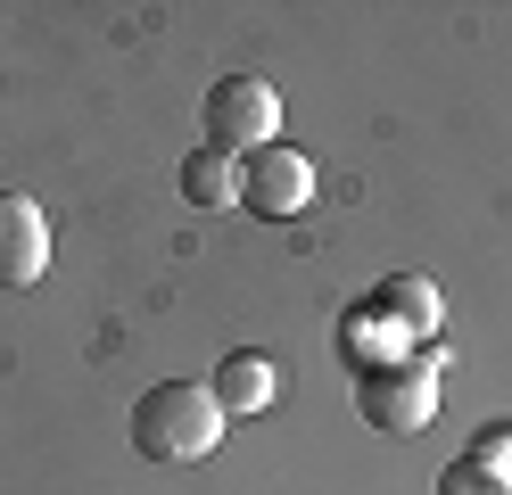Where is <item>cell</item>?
Returning <instances> with one entry per match:
<instances>
[{"mask_svg":"<svg viewBox=\"0 0 512 495\" xmlns=\"http://www.w3.org/2000/svg\"><path fill=\"white\" fill-rule=\"evenodd\" d=\"M215 438H223V405L199 388V380H157V388H141V405H133V446L149 454V462H207L215 454Z\"/></svg>","mask_w":512,"mask_h":495,"instance_id":"obj_1","label":"cell"},{"mask_svg":"<svg viewBox=\"0 0 512 495\" xmlns=\"http://www.w3.org/2000/svg\"><path fill=\"white\" fill-rule=\"evenodd\" d=\"M199 124H207V149L240 165V157H256V149L281 141V91H273L265 75H223V83L207 91Z\"/></svg>","mask_w":512,"mask_h":495,"instance_id":"obj_2","label":"cell"},{"mask_svg":"<svg viewBox=\"0 0 512 495\" xmlns=\"http://www.w3.org/2000/svg\"><path fill=\"white\" fill-rule=\"evenodd\" d=\"M356 405H364L372 429H389V438L430 429V421H438V347L405 355V363H372L364 388H356Z\"/></svg>","mask_w":512,"mask_h":495,"instance_id":"obj_3","label":"cell"},{"mask_svg":"<svg viewBox=\"0 0 512 495\" xmlns=\"http://www.w3.org/2000/svg\"><path fill=\"white\" fill-rule=\"evenodd\" d=\"M240 207L248 215H265V223H290V215H306L314 207V165L298 157V149H256V157H240Z\"/></svg>","mask_w":512,"mask_h":495,"instance_id":"obj_4","label":"cell"},{"mask_svg":"<svg viewBox=\"0 0 512 495\" xmlns=\"http://www.w3.org/2000/svg\"><path fill=\"white\" fill-rule=\"evenodd\" d=\"M50 273V215L25 190H0V289H34Z\"/></svg>","mask_w":512,"mask_h":495,"instance_id":"obj_5","label":"cell"},{"mask_svg":"<svg viewBox=\"0 0 512 495\" xmlns=\"http://www.w3.org/2000/svg\"><path fill=\"white\" fill-rule=\"evenodd\" d=\"M207 396H215V405H223V421H232V413H265L273 405V363L265 355H223L215 363V380H207Z\"/></svg>","mask_w":512,"mask_h":495,"instance_id":"obj_6","label":"cell"},{"mask_svg":"<svg viewBox=\"0 0 512 495\" xmlns=\"http://www.w3.org/2000/svg\"><path fill=\"white\" fill-rule=\"evenodd\" d=\"M372 306L389 314L405 339H438V281H422V273H389Z\"/></svg>","mask_w":512,"mask_h":495,"instance_id":"obj_7","label":"cell"},{"mask_svg":"<svg viewBox=\"0 0 512 495\" xmlns=\"http://www.w3.org/2000/svg\"><path fill=\"white\" fill-rule=\"evenodd\" d=\"M182 198H190V207H207V215L240 207V165L215 157V149H190L182 157Z\"/></svg>","mask_w":512,"mask_h":495,"instance_id":"obj_8","label":"cell"},{"mask_svg":"<svg viewBox=\"0 0 512 495\" xmlns=\"http://www.w3.org/2000/svg\"><path fill=\"white\" fill-rule=\"evenodd\" d=\"M438 495H512L496 471H479V462L463 454V462H446V471H438Z\"/></svg>","mask_w":512,"mask_h":495,"instance_id":"obj_9","label":"cell"},{"mask_svg":"<svg viewBox=\"0 0 512 495\" xmlns=\"http://www.w3.org/2000/svg\"><path fill=\"white\" fill-rule=\"evenodd\" d=\"M471 462H479V471H496V479L512 487V429H479V438H471Z\"/></svg>","mask_w":512,"mask_h":495,"instance_id":"obj_10","label":"cell"}]
</instances>
